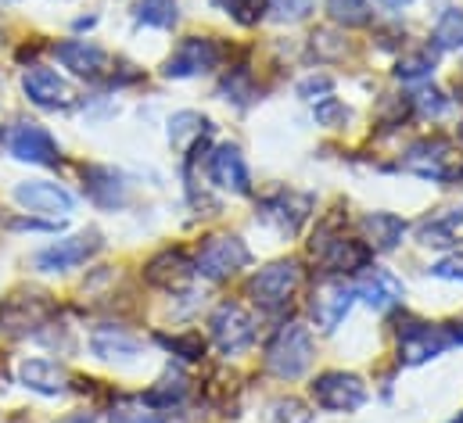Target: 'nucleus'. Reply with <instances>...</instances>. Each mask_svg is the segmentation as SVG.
I'll return each instance as SVG.
<instances>
[{
  "mask_svg": "<svg viewBox=\"0 0 463 423\" xmlns=\"http://www.w3.org/2000/svg\"><path fill=\"white\" fill-rule=\"evenodd\" d=\"M355 302V287L338 280V277H324L317 287H313V298H309V316L320 330H338L342 319L348 316Z\"/></svg>",
  "mask_w": 463,
  "mask_h": 423,
  "instance_id": "9",
  "label": "nucleus"
},
{
  "mask_svg": "<svg viewBox=\"0 0 463 423\" xmlns=\"http://www.w3.org/2000/svg\"><path fill=\"white\" fill-rule=\"evenodd\" d=\"M213 7L227 11V14H233V18L241 22V11H244V7H251V0H213Z\"/></svg>",
  "mask_w": 463,
  "mask_h": 423,
  "instance_id": "37",
  "label": "nucleus"
},
{
  "mask_svg": "<svg viewBox=\"0 0 463 423\" xmlns=\"http://www.w3.org/2000/svg\"><path fill=\"white\" fill-rule=\"evenodd\" d=\"M457 98L463 101V65H460V72H457Z\"/></svg>",
  "mask_w": 463,
  "mask_h": 423,
  "instance_id": "40",
  "label": "nucleus"
},
{
  "mask_svg": "<svg viewBox=\"0 0 463 423\" xmlns=\"http://www.w3.org/2000/svg\"><path fill=\"white\" fill-rule=\"evenodd\" d=\"M309 395L320 409L327 413H355L363 402H366V384L355 377V373H345V370H327L320 373L313 384H309Z\"/></svg>",
  "mask_w": 463,
  "mask_h": 423,
  "instance_id": "4",
  "label": "nucleus"
},
{
  "mask_svg": "<svg viewBox=\"0 0 463 423\" xmlns=\"http://www.w3.org/2000/svg\"><path fill=\"white\" fill-rule=\"evenodd\" d=\"M355 298H363L373 313H388L392 306L402 302V280H399L392 269L366 266V269H363V280L355 284Z\"/></svg>",
  "mask_w": 463,
  "mask_h": 423,
  "instance_id": "17",
  "label": "nucleus"
},
{
  "mask_svg": "<svg viewBox=\"0 0 463 423\" xmlns=\"http://www.w3.org/2000/svg\"><path fill=\"white\" fill-rule=\"evenodd\" d=\"M262 423H309V409L298 399H277L266 406Z\"/></svg>",
  "mask_w": 463,
  "mask_h": 423,
  "instance_id": "30",
  "label": "nucleus"
},
{
  "mask_svg": "<svg viewBox=\"0 0 463 423\" xmlns=\"http://www.w3.org/2000/svg\"><path fill=\"white\" fill-rule=\"evenodd\" d=\"M83 194L98 209L116 212L129 202V183H126V176L116 173L112 165H87L83 169Z\"/></svg>",
  "mask_w": 463,
  "mask_h": 423,
  "instance_id": "14",
  "label": "nucleus"
},
{
  "mask_svg": "<svg viewBox=\"0 0 463 423\" xmlns=\"http://www.w3.org/2000/svg\"><path fill=\"white\" fill-rule=\"evenodd\" d=\"M209 133V118L205 115H198V111H176L173 118H169V140H173V147H187L191 140H202Z\"/></svg>",
  "mask_w": 463,
  "mask_h": 423,
  "instance_id": "24",
  "label": "nucleus"
},
{
  "mask_svg": "<svg viewBox=\"0 0 463 423\" xmlns=\"http://www.w3.org/2000/svg\"><path fill=\"white\" fill-rule=\"evenodd\" d=\"M381 7H388V11H399V7H406V4H413V0H377Z\"/></svg>",
  "mask_w": 463,
  "mask_h": 423,
  "instance_id": "38",
  "label": "nucleus"
},
{
  "mask_svg": "<svg viewBox=\"0 0 463 423\" xmlns=\"http://www.w3.org/2000/svg\"><path fill=\"white\" fill-rule=\"evenodd\" d=\"M309 209H313V198L309 194H298V191H273L259 202V212L255 219L273 226L277 233L284 237H295L302 230V222L309 219Z\"/></svg>",
  "mask_w": 463,
  "mask_h": 423,
  "instance_id": "7",
  "label": "nucleus"
},
{
  "mask_svg": "<svg viewBox=\"0 0 463 423\" xmlns=\"http://www.w3.org/2000/svg\"><path fill=\"white\" fill-rule=\"evenodd\" d=\"M58 423H94V417H87V413H80V417H65V420Z\"/></svg>",
  "mask_w": 463,
  "mask_h": 423,
  "instance_id": "39",
  "label": "nucleus"
},
{
  "mask_svg": "<svg viewBox=\"0 0 463 423\" xmlns=\"http://www.w3.org/2000/svg\"><path fill=\"white\" fill-rule=\"evenodd\" d=\"M298 280H302L298 262L295 258H280V262H269L266 269H259L248 280V295L266 316H280L291 306V298L298 291Z\"/></svg>",
  "mask_w": 463,
  "mask_h": 423,
  "instance_id": "2",
  "label": "nucleus"
},
{
  "mask_svg": "<svg viewBox=\"0 0 463 423\" xmlns=\"http://www.w3.org/2000/svg\"><path fill=\"white\" fill-rule=\"evenodd\" d=\"M327 14H331L338 25H345V29L370 25V18H373V11H370L366 0H327Z\"/></svg>",
  "mask_w": 463,
  "mask_h": 423,
  "instance_id": "27",
  "label": "nucleus"
},
{
  "mask_svg": "<svg viewBox=\"0 0 463 423\" xmlns=\"http://www.w3.org/2000/svg\"><path fill=\"white\" fill-rule=\"evenodd\" d=\"M457 136H460V140H463V122H460V126H457Z\"/></svg>",
  "mask_w": 463,
  "mask_h": 423,
  "instance_id": "42",
  "label": "nucleus"
},
{
  "mask_svg": "<svg viewBox=\"0 0 463 423\" xmlns=\"http://www.w3.org/2000/svg\"><path fill=\"white\" fill-rule=\"evenodd\" d=\"M449 344H453V334L446 326L417 323V319L399 326V362L402 366H420L428 359H439Z\"/></svg>",
  "mask_w": 463,
  "mask_h": 423,
  "instance_id": "5",
  "label": "nucleus"
},
{
  "mask_svg": "<svg viewBox=\"0 0 463 423\" xmlns=\"http://www.w3.org/2000/svg\"><path fill=\"white\" fill-rule=\"evenodd\" d=\"M209 180H213L220 191L251 194V176H248L244 155H241L233 144H220V147L209 155Z\"/></svg>",
  "mask_w": 463,
  "mask_h": 423,
  "instance_id": "16",
  "label": "nucleus"
},
{
  "mask_svg": "<svg viewBox=\"0 0 463 423\" xmlns=\"http://www.w3.org/2000/svg\"><path fill=\"white\" fill-rule=\"evenodd\" d=\"M463 237V209H442L431 212L428 219H420L417 226V240L428 248H449Z\"/></svg>",
  "mask_w": 463,
  "mask_h": 423,
  "instance_id": "18",
  "label": "nucleus"
},
{
  "mask_svg": "<svg viewBox=\"0 0 463 423\" xmlns=\"http://www.w3.org/2000/svg\"><path fill=\"white\" fill-rule=\"evenodd\" d=\"M327 90H331V80H324V76L320 80L313 76V80L298 83V98H306V101H313V94H327Z\"/></svg>",
  "mask_w": 463,
  "mask_h": 423,
  "instance_id": "36",
  "label": "nucleus"
},
{
  "mask_svg": "<svg viewBox=\"0 0 463 423\" xmlns=\"http://www.w3.org/2000/svg\"><path fill=\"white\" fill-rule=\"evenodd\" d=\"M54 58L80 80H101L109 65L105 47H98L94 40H61L54 43Z\"/></svg>",
  "mask_w": 463,
  "mask_h": 423,
  "instance_id": "15",
  "label": "nucleus"
},
{
  "mask_svg": "<svg viewBox=\"0 0 463 423\" xmlns=\"http://www.w3.org/2000/svg\"><path fill=\"white\" fill-rule=\"evenodd\" d=\"M431 277H439V280H463V255H449V258L435 262Z\"/></svg>",
  "mask_w": 463,
  "mask_h": 423,
  "instance_id": "34",
  "label": "nucleus"
},
{
  "mask_svg": "<svg viewBox=\"0 0 463 423\" xmlns=\"http://www.w3.org/2000/svg\"><path fill=\"white\" fill-rule=\"evenodd\" d=\"M133 18L137 25H147V29H173L180 22V4L176 0H137Z\"/></svg>",
  "mask_w": 463,
  "mask_h": 423,
  "instance_id": "23",
  "label": "nucleus"
},
{
  "mask_svg": "<svg viewBox=\"0 0 463 423\" xmlns=\"http://www.w3.org/2000/svg\"><path fill=\"white\" fill-rule=\"evenodd\" d=\"M449 423H463V413H460V417H457V420H449Z\"/></svg>",
  "mask_w": 463,
  "mask_h": 423,
  "instance_id": "43",
  "label": "nucleus"
},
{
  "mask_svg": "<svg viewBox=\"0 0 463 423\" xmlns=\"http://www.w3.org/2000/svg\"><path fill=\"white\" fill-rule=\"evenodd\" d=\"M90 348H94L98 359H109V362H116V359H137L140 355V341L129 337L126 330H116V326L98 330L90 337Z\"/></svg>",
  "mask_w": 463,
  "mask_h": 423,
  "instance_id": "21",
  "label": "nucleus"
},
{
  "mask_svg": "<svg viewBox=\"0 0 463 423\" xmlns=\"http://www.w3.org/2000/svg\"><path fill=\"white\" fill-rule=\"evenodd\" d=\"M101 237L98 233H80V237H65V240H54L51 248L36 251V269L40 273H65V269H76L83 266L87 258H94L101 251Z\"/></svg>",
  "mask_w": 463,
  "mask_h": 423,
  "instance_id": "11",
  "label": "nucleus"
},
{
  "mask_svg": "<svg viewBox=\"0 0 463 423\" xmlns=\"http://www.w3.org/2000/svg\"><path fill=\"white\" fill-rule=\"evenodd\" d=\"M417 108H420L424 115L439 118V115H446V111H449V98H442L439 90H420V94H417Z\"/></svg>",
  "mask_w": 463,
  "mask_h": 423,
  "instance_id": "33",
  "label": "nucleus"
},
{
  "mask_svg": "<svg viewBox=\"0 0 463 423\" xmlns=\"http://www.w3.org/2000/svg\"><path fill=\"white\" fill-rule=\"evenodd\" d=\"M22 94L29 98V105H36L40 111H65V108L72 105L69 83H65L54 69H43V65L25 69V76H22Z\"/></svg>",
  "mask_w": 463,
  "mask_h": 423,
  "instance_id": "12",
  "label": "nucleus"
},
{
  "mask_svg": "<svg viewBox=\"0 0 463 423\" xmlns=\"http://www.w3.org/2000/svg\"><path fill=\"white\" fill-rule=\"evenodd\" d=\"M209 330H213V341L223 355H241L255 341V319L248 316L244 306H237V302H223L209 319Z\"/></svg>",
  "mask_w": 463,
  "mask_h": 423,
  "instance_id": "8",
  "label": "nucleus"
},
{
  "mask_svg": "<svg viewBox=\"0 0 463 423\" xmlns=\"http://www.w3.org/2000/svg\"><path fill=\"white\" fill-rule=\"evenodd\" d=\"M363 230H366V240L373 251H392V248H399V240L406 233V222L392 212H370L363 219Z\"/></svg>",
  "mask_w": 463,
  "mask_h": 423,
  "instance_id": "20",
  "label": "nucleus"
},
{
  "mask_svg": "<svg viewBox=\"0 0 463 423\" xmlns=\"http://www.w3.org/2000/svg\"><path fill=\"white\" fill-rule=\"evenodd\" d=\"M453 344H463V323L457 326V330H453Z\"/></svg>",
  "mask_w": 463,
  "mask_h": 423,
  "instance_id": "41",
  "label": "nucleus"
},
{
  "mask_svg": "<svg viewBox=\"0 0 463 423\" xmlns=\"http://www.w3.org/2000/svg\"><path fill=\"white\" fill-rule=\"evenodd\" d=\"M223 61V47L213 36H187L165 61L162 76L165 80H191L198 72H213Z\"/></svg>",
  "mask_w": 463,
  "mask_h": 423,
  "instance_id": "6",
  "label": "nucleus"
},
{
  "mask_svg": "<svg viewBox=\"0 0 463 423\" xmlns=\"http://www.w3.org/2000/svg\"><path fill=\"white\" fill-rule=\"evenodd\" d=\"M7 151H11L18 162H29V165H58V162H61L58 140H54L40 122H18V126L7 133Z\"/></svg>",
  "mask_w": 463,
  "mask_h": 423,
  "instance_id": "10",
  "label": "nucleus"
},
{
  "mask_svg": "<svg viewBox=\"0 0 463 423\" xmlns=\"http://www.w3.org/2000/svg\"><path fill=\"white\" fill-rule=\"evenodd\" d=\"M112 423H162V420L155 413H147V409H116Z\"/></svg>",
  "mask_w": 463,
  "mask_h": 423,
  "instance_id": "35",
  "label": "nucleus"
},
{
  "mask_svg": "<svg viewBox=\"0 0 463 423\" xmlns=\"http://www.w3.org/2000/svg\"><path fill=\"white\" fill-rule=\"evenodd\" d=\"M266 11H269V22H280V25H295V22L309 18V11H313V0H266Z\"/></svg>",
  "mask_w": 463,
  "mask_h": 423,
  "instance_id": "29",
  "label": "nucleus"
},
{
  "mask_svg": "<svg viewBox=\"0 0 463 423\" xmlns=\"http://www.w3.org/2000/svg\"><path fill=\"white\" fill-rule=\"evenodd\" d=\"M251 262V251L244 248L241 237H205V244L198 248V258H194V273H202L205 280L220 284V280H231L237 269H244Z\"/></svg>",
  "mask_w": 463,
  "mask_h": 423,
  "instance_id": "3",
  "label": "nucleus"
},
{
  "mask_svg": "<svg viewBox=\"0 0 463 423\" xmlns=\"http://www.w3.org/2000/svg\"><path fill=\"white\" fill-rule=\"evenodd\" d=\"M431 47L435 51H460L463 47V7L442 11L435 33H431Z\"/></svg>",
  "mask_w": 463,
  "mask_h": 423,
  "instance_id": "26",
  "label": "nucleus"
},
{
  "mask_svg": "<svg viewBox=\"0 0 463 423\" xmlns=\"http://www.w3.org/2000/svg\"><path fill=\"white\" fill-rule=\"evenodd\" d=\"M18 381L36 395H58L65 391V370L54 359H25L18 366Z\"/></svg>",
  "mask_w": 463,
  "mask_h": 423,
  "instance_id": "19",
  "label": "nucleus"
},
{
  "mask_svg": "<svg viewBox=\"0 0 463 423\" xmlns=\"http://www.w3.org/2000/svg\"><path fill=\"white\" fill-rule=\"evenodd\" d=\"M431 72H435V54H431V47H424V51H417V54H406V58L395 65V76H399L402 83L428 80Z\"/></svg>",
  "mask_w": 463,
  "mask_h": 423,
  "instance_id": "28",
  "label": "nucleus"
},
{
  "mask_svg": "<svg viewBox=\"0 0 463 423\" xmlns=\"http://www.w3.org/2000/svg\"><path fill=\"white\" fill-rule=\"evenodd\" d=\"M169 352H176L180 359H187V362H198L202 359V352H205V341L198 337V334H187V337H158Z\"/></svg>",
  "mask_w": 463,
  "mask_h": 423,
  "instance_id": "31",
  "label": "nucleus"
},
{
  "mask_svg": "<svg viewBox=\"0 0 463 423\" xmlns=\"http://www.w3.org/2000/svg\"><path fill=\"white\" fill-rule=\"evenodd\" d=\"M184 395H187V377L176 373V370H169V373L144 395V402H147L151 409H169V406L184 402Z\"/></svg>",
  "mask_w": 463,
  "mask_h": 423,
  "instance_id": "25",
  "label": "nucleus"
},
{
  "mask_svg": "<svg viewBox=\"0 0 463 423\" xmlns=\"http://www.w3.org/2000/svg\"><path fill=\"white\" fill-rule=\"evenodd\" d=\"M317 122H324V126L338 129V126H345L348 122V108L342 105L338 98H324V101L317 105Z\"/></svg>",
  "mask_w": 463,
  "mask_h": 423,
  "instance_id": "32",
  "label": "nucleus"
},
{
  "mask_svg": "<svg viewBox=\"0 0 463 423\" xmlns=\"http://www.w3.org/2000/svg\"><path fill=\"white\" fill-rule=\"evenodd\" d=\"M191 269H194V266H191L187 255L176 248V251H162V255H155V258L147 262V280H151V284H162V287H176Z\"/></svg>",
  "mask_w": 463,
  "mask_h": 423,
  "instance_id": "22",
  "label": "nucleus"
},
{
  "mask_svg": "<svg viewBox=\"0 0 463 423\" xmlns=\"http://www.w3.org/2000/svg\"><path fill=\"white\" fill-rule=\"evenodd\" d=\"M14 202L33 215H69L76 209V198L51 180H25L14 187Z\"/></svg>",
  "mask_w": 463,
  "mask_h": 423,
  "instance_id": "13",
  "label": "nucleus"
},
{
  "mask_svg": "<svg viewBox=\"0 0 463 423\" xmlns=\"http://www.w3.org/2000/svg\"><path fill=\"white\" fill-rule=\"evenodd\" d=\"M313 355H317V348H313L309 326H306V323H280L277 334H273L269 344H266L262 362H266V370H269L273 377H280V381H298V377L313 366Z\"/></svg>",
  "mask_w": 463,
  "mask_h": 423,
  "instance_id": "1",
  "label": "nucleus"
}]
</instances>
